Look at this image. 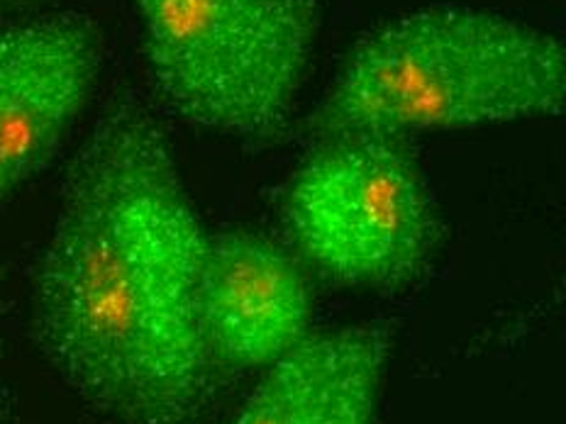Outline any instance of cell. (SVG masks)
<instances>
[{
  "label": "cell",
  "instance_id": "cell-1",
  "mask_svg": "<svg viewBox=\"0 0 566 424\" xmlns=\"http://www.w3.org/2000/svg\"><path fill=\"white\" fill-rule=\"evenodd\" d=\"M208 237L167 127L123 91L66 171L34 278L38 347L115 424H198L220 371L200 325Z\"/></svg>",
  "mask_w": 566,
  "mask_h": 424
},
{
  "label": "cell",
  "instance_id": "cell-2",
  "mask_svg": "<svg viewBox=\"0 0 566 424\" xmlns=\"http://www.w3.org/2000/svg\"><path fill=\"white\" fill-rule=\"evenodd\" d=\"M566 50L557 34L469 6L388 20L354 46L303 132H454L562 115Z\"/></svg>",
  "mask_w": 566,
  "mask_h": 424
},
{
  "label": "cell",
  "instance_id": "cell-3",
  "mask_svg": "<svg viewBox=\"0 0 566 424\" xmlns=\"http://www.w3.org/2000/svg\"><path fill=\"white\" fill-rule=\"evenodd\" d=\"M151 84L200 129L269 145L308 78L321 0H135Z\"/></svg>",
  "mask_w": 566,
  "mask_h": 424
},
{
  "label": "cell",
  "instance_id": "cell-4",
  "mask_svg": "<svg viewBox=\"0 0 566 424\" xmlns=\"http://www.w3.org/2000/svg\"><path fill=\"white\" fill-rule=\"evenodd\" d=\"M281 225L305 268L349 288L400 290L442 250V218L408 137L321 139L293 173Z\"/></svg>",
  "mask_w": 566,
  "mask_h": 424
},
{
  "label": "cell",
  "instance_id": "cell-5",
  "mask_svg": "<svg viewBox=\"0 0 566 424\" xmlns=\"http://www.w3.org/2000/svg\"><path fill=\"white\" fill-rule=\"evenodd\" d=\"M103 66V32L88 15L0 22V203L62 149Z\"/></svg>",
  "mask_w": 566,
  "mask_h": 424
},
{
  "label": "cell",
  "instance_id": "cell-6",
  "mask_svg": "<svg viewBox=\"0 0 566 424\" xmlns=\"http://www.w3.org/2000/svg\"><path fill=\"white\" fill-rule=\"evenodd\" d=\"M313 283L289 246L228 230L208 237L200 325L218 371L266 369L311 332Z\"/></svg>",
  "mask_w": 566,
  "mask_h": 424
},
{
  "label": "cell",
  "instance_id": "cell-7",
  "mask_svg": "<svg viewBox=\"0 0 566 424\" xmlns=\"http://www.w3.org/2000/svg\"><path fill=\"white\" fill-rule=\"evenodd\" d=\"M391 349L379 322L311 329L269 363L228 424H376Z\"/></svg>",
  "mask_w": 566,
  "mask_h": 424
},
{
  "label": "cell",
  "instance_id": "cell-8",
  "mask_svg": "<svg viewBox=\"0 0 566 424\" xmlns=\"http://www.w3.org/2000/svg\"><path fill=\"white\" fill-rule=\"evenodd\" d=\"M46 3H52V0H0V20L34 13Z\"/></svg>",
  "mask_w": 566,
  "mask_h": 424
}]
</instances>
